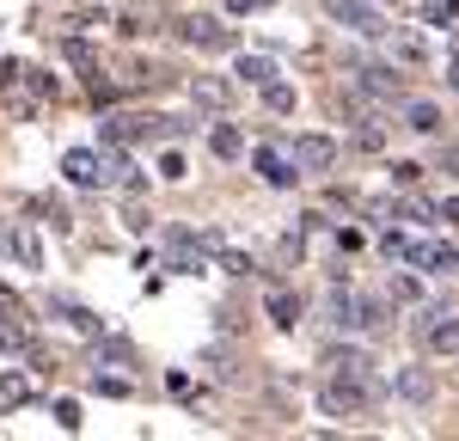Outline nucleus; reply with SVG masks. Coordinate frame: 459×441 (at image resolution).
I'll return each mask as SVG.
<instances>
[{
    "instance_id": "obj_1",
    "label": "nucleus",
    "mask_w": 459,
    "mask_h": 441,
    "mask_svg": "<svg viewBox=\"0 0 459 441\" xmlns=\"http://www.w3.org/2000/svg\"><path fill=\"white\" fill-rule=\"evenodd\" d=\"M374 399H380V386L368 374H337L331 368V380L318 386V411L325 417H361V411H374Z\"/></svg>"
},
{
    "instance_id": "obj_2",
    "label": "nucleus",
    "mask_w": 459,
    "mask_h": 441,
    "mask_svg": "<svg viewBox=\"0 0 459 441\" xmlns=\"http://www.w3.org/2000/svg\"><path fill=\"white\" fill-rule=\"evenodd\" d=\"M178 37L190 43V49H203V56H227L239 37H233V25H221V19H209V13H190L184 25H178Z\"/></svg>"
},
{
    "instance_id": "obj_3",
    "label": "nucleus",
    "mask_w": 459,
    "mask_h": 441,
    "mask_svg": "<svg viewBox=\"0 0 459 441\" xmlns=\"http://www.w3.org/2000/svg\"><path fill=\"white\" fill-rule=\"evenodd\" d=\"M417 337H423L429 356H459V313H435L429 307L423 319H417Z\"/></svg>"
},
{
    "instance_id": "obj_4",
    "label": "nucleus",
    "mask_w": 459,
    "mask_h": 441,
    "mask_svg": "<svg viewBox=\"0 0 459 441\" xmlns=\"http://www.w3.org/2000/svg\"><path fill=\"white\" fill-rule=\"evenodd\" d=\"M325 6H331V19H337L343 31H355V37H380L386 31V19H380L374 0H325Z\"/></svg>"
},
{
    "instance_id": "obj_5",
    "label": "nucleus",
    "mask_w": 459,
    "mask_h": 441,
    "mask_svg": "<svg viewBox=\"0 0 459 441\" xmlns=\"http://www.w3.org/2000/svg\"><path fill=\"white\" fill-rule=\"evenodd\" d=\"M294 166L300 172H331L337 166V142L331 135H294Z\"/></svg>"
},
{
    "instance_id": "obj_6",
    "label": "nucleus",
    "mask_w": 459,
    "mask_h": 441,
    "mask_svg": "<svg viewBox=\"0 0 459 441\" xmlns=\"http://www.w3.org/2000/svg\"><path fill=\"white\" fill-rule=\"evenodd\" d=\"M257 172H264V184H276V190H294V178H300L294 153H282V147H257Z\"/></svg>"
},
{
    "instance_id": "obj_7",
    "label": "nucleus",
    "mask_w": 459,
    "mask_h": 441,
    "mask_svg": "<svg viewBox=\"0 0 459 441\" xmlns=\"http://www.w3.org/2000/svg\"><path fill=\"white\" fill-rule=\"evenodd\" d=\"M264 313H270V325H276V331H294V325H300V294L282 289V282H270V294H264Z\"/></svg>"
},
{
    "instance_id": "obj_8",
    "label": "nucleus",
    "mask_w": 459,
    "mask_h": 441,
    "mask_svg": "<svg viewBox=\"0 0 459 441\" xmlns=\"http://www.w3.org/2000/svg\"><path fill=\"white\" fill-rule=\"evenodd\" d=\"M411 264H417V270H429V276H441V270H447V276H459V246H454V239H429V246H417V257H411Z\"/></svg>"
},
{
    "instance_id": "obj_9",
    "label": "nucleus",
    "mask_w": 459,
    "mask_h": 441,
    "mask_svg": "<svg viewBox=\"0 0 459 441\" xmlns=\"http://www.w3.org/2000/svg\"><path fill=\"white\" fill-rule=\"evenodd\" d=\"M0 252H6V257H19L25 270H37V264H43V252H37V239L25 233V227H13V220H0Z\"/></svg>"
},
{
    "instance_id": "obj_10",
    "label": "nucleus",
    "mask_w": 459,
    "mask_h": 441,
    "mask_svg": "<svg viewBox=\"0 0 459 441\" xmlns=\"http://www.w3.org/2000/svg\"><path fill=\"white\" fill-rule=\"evenodd\" d=\"M392 393L411 404H429V393H435V374L429 368H404V374H392Z\"/></svg>"
},
{
    "instance_id": "obj_11",
    "label": "nucleus",
    "mask_w": 459,
    "mask_h": 441,
    "mask_svg": "<svg viewBox=\"0 0 459 441\" xmlns=\"http://www.w3.org/2000/svg\"><path fill=\"white\" fill-rule=\"evenodd\" d=\"M404 129L435 135V129H441V105H435V99H404Z\"/></svg>"
},
{
    "instance_id": "obj_12",
    "label": "nucleus",
    "mask_w": 459,
    "mask_h": 441,
    "mask_svg": "<svg viewBox=\"0 0 459 441\" xmlns=\"http://www.w3.org/2000/svg\"><path fill=\"white\" fill-rule=\"evenodd\" d=\"M355 86H361L368 99H398V74L392 68H355Z\"/></svg>"
},
{
    "instance_id": "obj_13",
    "label": "nucleus",
    "mask_w": 459,
    "mask_h": 441,
    "mask_svg": "<svg viewBox=\"0 0 459 441\" xmlns=\"http://www.w3.org/2000/svg\"><path fill=\"white\" fill-rule=\"evenodd\" d=\"M325 368H337V374H368V350H355V343H331L325 350Z\"/></svg>"
},
{
    "instance_id": "obj_14",
    "label": "nucleus",
    "mask_w": 459,
    "mask_h": 441,
    "mask_svg": "<svg viewBox=\"0 0 459 441\" xmlns=\"http://www.w3.org/2000/svg\"><path fill=\"white\" fill-rule=\"evenodd\" d=\"M392 62H404V68H423L429 62V43L417 31H392Z\"/></svg>"
},
{
    "instance_id": "obj_15",
    "label": "nucleus",
    "mask_w": 459,
    "mask_h": 441,
    "mask_svg": "<svg viewBox=\"0 0 459 441\" xmlns=\"http://www.w3.org/2000/svg\"><path fill=\"white\" fill-rule=\"evenodd\" d=\"M233 80H239V86H264V80H276V62H270V56H239V62H233Z\"/></svg>"
},
{
    "instance_id": "obj_16",
    "label": "nucleus",
    "mask_w": 459,
    "mask_h": 441,
    "mask_svg": "<svg viewBox=\"0 0 459 441\" xmlns=\"http://www.w3.org/2000/svg\"><path fill=\"white\" fill-rule=\"evenodd\" d=\"M325 319H331L337 331H355V294L350 289H331V294H325Z\"/></svg>"
},
{
    "instance_id": "obj_17",
    "label": "nucleus",
    "mask_w": 459,
    "mask_h": 441,
    "mask_svg": "<svg viewBox=\"0 0 459 441\" xmlns=\"http://www.w3.org/2000/svg\"><path fill=\"white\" fill-rule=\"evenodd\" d=\"M209 147H214V160H239V153H246V142H239V129H233V123H214Z\"/></svg>"
},
{
    "instance_id": "obj_18",
    "label": "nucleus",
    "mask_w": 459,
    "mask_h": 441,
    "mask_svg": "<svg viewBox=\"0 0 459 441\" xmlns=\"http://www.w3.org/2000/svg\"><path fill=\"white\" fill-rule=\"evenodd\" d=\"M257 92H264V110H276V117L294 110V86H288V80H264Z\"/></svg>"
},
{
    "instance_id": "obj_19",
    "label": "nucleus",
    "mask_w": 459,
    "mask_h": 441,
    "mask_svg": "<svg viewBox=\"0 0 459 441\" xmlns=\"http://www.w3.org/2000/svg\"><path fill=\"white\" fill-rule=\"evenodd\" d=\"M25 399H31V386H25V374H0V411H19Z\"/></svg>"
},
{
    "instance_id": "obj_20",
    "label": "nucleus",
    "mask_w": 459,
    "mask_h": 441,
    "mask_svg": "<svg viewBox=\"0 0 459 441\" xmlns=\"http://www.w3.org/2000/svg\"><path fill=\"white\" fill-rule=\"evenodd\" d=\"M398 220H411V227H429V220H435V203H429V196H404V203H398Z\"/></svg>"
},
{
    "instance_id": "obj_21",
    "label": "nucleus",
    "mask_w": 459,
    "mask_h": 441,
    "mask_svg": "<svg viewBox=\"0 0 459 441\" xmlns=\"http://www.w3.org/2000/svg\"><path fill=\"white\" fill-rule=\"evenodd\" d=\"M190 92H196L203 105H227V99H233V86H227V80H196Z\"/></svg>"
},
{
    "instance_id": "obj_22",
    "label": "nucleus",
    "mask_w": 459,
    "mask_h": 441,
    "mask_svg": "<svg viewBox=\"0 0 459 441\" xmlns=\"http://www.w3.org/2000/svg\"><path fill=\"white\" fill-rule=\"evenodd\" d=\"M355 147H361V153H380V147H386V129H380V123H361V129H355Z\"/></svg>"
},
{
    "instance_id": "obj_23",
    "label": "nucleus",
    "mask_w": 459,
    "mask_h": 441,
    "mask_svg": "<svg viewBox=\"0 0 459 441\" xmlns=\"http://www.w3.org/2000/svg\"><path fill=\"white\" fill-rule=\"evenodd\" d=\"M380 252H386V257H417V239H404V233H386V239H380Z\"/></svg>"
},
{
    "instance_id": "obj_24",
    "label": "nucleus",
    "mask_w": 459,
    "mask_h": 441,
    "mask_svg": "<svg viewBox=\"0 0 459 441\" xmlns=\"http://www.w3.org/2000/svg\"><path fill=\"white\" fill-rule=\"evenodd\" d=\"M417 294H423V289H417V276H392V282H386V300H417Z\"/></svg>"
},
{
    "instance_id": "obj_25",
    "label": "nucleus",
    "mask_w": 459,
    "mask_h": 441,
    "mask_svg": "<svg viewBox=\"0 0 459 441\" xmlns=\"http://www.w3.org/2000/svg\"><path fill=\"white\" fill-rule=\"evenodd\" d=\"M270 6H276V0H227V13H233V19H251V13H270Z\"/></svg>"
},
{
    "instance_id": "obj_26",
    "label": "nucleus",
    "mask_w": 459,
    "mask_h": 441,
    "mask_svg": "<svg viewBox=\"0 0 459 441\" xmlns=\"http://www.w3.org/2000/svg\"><path fill=\"white\" fill-rule=\"evenodd\" d=\"M56 423H62V429H80V404H74V399H56Z\"/></svg>"
},
{
    "instance_id": "obj_27",
    "label": "nucleus",
    "mask_w": 459,
    "mask_h": 441,
    "mask_svg": "<svg viewBox=\"0 0 459 441\" xmlns=\"http://www.w3.org/2000/svg\"><path fill=\"white\" fill-rule=\"evenodd\" d=\"M435 220H447V227H459V196H441V203H435Z\"/></svg>"
},
{
    "instance_id": "obj_28",
    "label": "nucleus",
    "mask_w": 459,
    "mask_h": 441,
    "mask_svg": "<svg viewBox=\"0 0 459 441\" xmlns=\"http://www.w3.org/2000/svg\"><path fill=\"white\" fill-rule=\"evenodd\" d=\"M99 393H105V399H129V380H117V374H105V380H99Z\"/></svg>"
},
{
    "instance_id": "obj_29",
    "label": "nucleus",
    "mask_w": 459,
    "mask_h": 441,
    "mask_svg": "<svg viewBox=\"0 0 459 441\" xmlns=\"http://www.w3.org/2000/svg\"><path fill=\"white\" fill-rule=\"evenodd\" d=\"M447 80H454V92H459V56H454V62H447Z\"/></svg>"
},
{
    "instance_id": "obj_30",
    "label": "nucleus",
    "mask_w": 459,
    "mask_h": 441,
    "mask_svg": "<svg viewBox=\"0 0 459 441\" xmlns=\"http://www.w3.org/2000/svg\"><path fill=\"white\" fill-rule=\"evenodd\" d=\"M447 166H454V172H459V147H454V153H447Z\"/></svg>"
}]
</instances>
